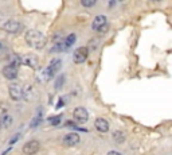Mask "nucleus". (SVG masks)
Instances as JSON below:
<instances>
[{"mask_svg": "<svg viewBox=\"0 0 172 155\" xmlns=\"http://www.w3.org/2000/svg\"><path fill=\"white\" fill-rule=\"evenodd\" d=\"M63 81H64V77L61 76V77L58 78V81H56V89H61V86H62V84H63Z\"/></svg>", "mask_w": 172, "mask_h": 155, "instance_id": "a211bd4d", "label": "nucleus"}, {"mask_svg": "<svg viewBox=\"0 0 172 155\" xmlns=\"http://www.w3.org/2000/svg\"><path fill=\"white\" fill-rule=\"evenodd\" d=\"M94 127L97 128V131L99 132H108L109 131V123L104 119V117H97L94 120Z\"/></svg>", "mask_w": 172, "mask_h": 155, "instance_id": "f8f14e48", "label": "nucleus"}, {"mask_svg": "<svg viewBox=\"0 0 172 155\" xmlns=\"http://www.w3.org/2000/svg\"><path fill=\"white\" fill-rule=\"evenodd\" d=\"M63 144L64 146H67V147H74V146H77V144H79V142H81V138H79V135L78 133H75V132H70V133H66V135L63 136Z\"/></svg>", "mask_w": 172, "mask_h": 155, "instance_id": "6e6552de", "label": "nucleus"}, {"mask_svg": "<svg viewBox=\"0 0 172 155\" xmlns=\"http://www.w3.org/2000/svg\"><path fill=\"white\" fill-rule=\"evenodd\" d=\"M22 63H23V65H27L31 69H38L39 61H38V58L35 57V55L27 54V55H24V57H22Z\"/></svg>", "mask_w": 172, "mask_h": 155, "instance_id": "9b49d317", "label": "nucleus"}, {"mask_svg": "<svg viewBox=\"0 0 172 155\" xmlns=\"http://www.w3.org/2000/svg\"><path fill=\"white\" fill-rule=\"evenodd\" d=\"M24 41L30 47L36 50L43 49L46 46V43H47L46 37L38 30H28L26 33V35H24Z\"/></svg>", "mask_w": 172, "mask_h": 155, "instance_id": "f257e3e1", "label": "nucleus"}, {"mask_svg": "<svg viewBox=\"0 0 172 155\" xmlns=\"http://www.w3.org/2000/svg\"><path fill=\"white\" fill-rule=\"evenodd\" d=\"M0 130H1V123H0Z\"/></svg>", "mask_w": 172, "mask_h": 155, "instance_id": "5701e85b", "label": "nucleus"}, {"mask_svg": "<svg viewBox=\"0 0 172 155\" xmlns=\"http://www.w3.org/2000/svg\"><path fill=\"white\" fill-rule=\"evenodd\" d=\"M73 119H74L75 123H79V124H83L89 120V112L86 111L83 107H77V108L73 111Z\"/></svg>", "mask_w": 172, "mask_h": 155, "instance_id": "20e7f679", "label": "nucleus"}, {"mask_svg": "<svg viewBox=\"0 0 172 155\" xmlns=\"http://www.w3.org/2000/svg\"><path fill=\"white\" fill-rule=\"evenodd\" d=\"M112 138H113V140L116 142V143H124L125 142V135H124V132L122 131H120V130H117V131H114V132L112 133Z\"/></svg>", "mask_w": 172, "mask_h": 155, "instance_id": "2eb2a0df", "label": "nucleus"}, {"mask_svg": "<svg viewBox=\"0 0 172 155\" xmlns=\"http://www.w3.org/2000/svg\"><path fill=\"white\" fill-rule=\"evenodd\" d=\"M96 42L98 43V41H97V39H91V41H90V49L91 50H96L97 46H98V45H96Z\"/></svg>", "mask_w": 172, "mask_h": 155, "instance_id": "6ab92c4d", "label": "nucleus"}, {"mask_svg": "<svg viewBox=\"0 0 172 155\" xmlns=\"http://www.w3.org/2000/svg\"><path fill=\"white\" fill-rule=\"evenodd\" d=\"M23 98L27 101H32L35 98V90L31 85H26L23 88Z\"/></svg>", "mask_w": 172, "mask_h": 155, "instance_id": "ddd939ff", "label": "nucleus"}, {"mask_svg": "<svg viewBox=\"0 0 172 155\" xmlns=\"http://www.w3.org/2000/svg\"><path fill=\"white\" fill-rule=\"evenodd\" d=\"M3 51H4V46L0 43V53H3Z\"/></svg>", "mask_w": 172, "mask_h": 155, "instance_id": "4be33fe9", "label": "nucleus"}, {"mask_svg": "<svg viewBox=\"0 0 172 155\" xmlns=\"http://www.w3.org/2000/svg\"><path fill=\"white\" fill-rule=\"evenodd\" d=\"M1 28L10 34H18L23 30V25L20 22H18V20H8L1 26Z\"/></svg>", "mask_w": 172, "mask_h": 155, "instance_id": "39448f33", "label": "nucleus"}, {"mask_svg": "<svg viewBox=\"0 0 172 155\" xmlns=\"http://www.w3.org/2000/svg\"><path fill=\"white\" fill-rule=\"evenodd\" d=\"M0 123H1V127L7 128V127H10V125L12 124V117H11L10 115H5V116L1 117V121Z\"/></svg>", "mask_w": 172, "mask_h": 155, "instance_id": "dca6fc26", "label": "nucleus"}, {"mask_svg": "<svg viewBox=\"0 0 172 155\" xmlns=\"http://www.w3.org/2000/svg\"><path fill=\"white\" fill-rule=\"evenodd\" d=\"M19 136H20V135H19V133H18V135H16V136H13V138H12V140H11L10 143H11V144H12V143H15V142H16V139H18Z\"/></svg>", "mask_w": 172, "mask_h": 155, "instance_id": "412c9836", "label": "nucleus"}, {"mask_svg": "<svg viewBox=\"0 0 172 155\" xmlns=\"http://www.w3.org/2000/svg\"><path fill=\"white\" fill-rule=\"evenodd\" d=\"M96 0H82L81 1V4H82L83 7H93V6H96Z\"/></svg>", "mask_w": 172, "mask_h": 155, "instance_id": "f3484780", "label": "nucleus"}, {"mask_svg": "<svg viewBox=\"0 0 172 155\" xmlns=\"http://www.w3.org/2000/svg\"><path fill=\"white\" fill-rule=\"evenodd\" d=\"M3 76L5 77L7 80H15L18 77V66L15 65H7L4 69H3Z\"/></svg>", "mask_w": 172, "mask_h": 155, "instance_id": "9d476101", "label": "nucleus"}, {"mask_svg": "<svg viewBox=\"0 0 172 155\" xmlns=\"http://www.w3.org/2000/svg\"><path fill=\"white\" fill-rule=\"evenodd\" d=\"M75 41H77V35H75V34H69V35H67L66 38L63 39V46H64V50L69 49V47H71L75 43Z\"/></svg>", "mask_w": 172, "mask_h": 155, "instance_id": "4468645a", "label": "nucleus"}, {"mask_svg": "<svg viewBox=\"0 0 172 155\" xmlns=\"http://www.w3.org/2000/svg\"><path fill=\"white\" fill-rule=\"evenodd\" d=\"M106 155H122V154H121V152H118V151H109Z\"/></svg>", "mask_w": 172, "mask_h": 155, "instance_id": "aec40b11", "label": "nucleus"}, {"mask_svg": "<svg viewBox=\"0 0 172 155\" xmlns=\"http://www.w3.org/2000/svg\"><path fill=\"white\" fill-rule=\"evenodd\" d=\"M87 57H89V49L85 46H82V47H78V49L74 51V54H73V61H74L75 63H82L87 60Z\"/></svg>", "mask_w": 172, "mask_h": 155, "instance_id": "423d86ee", "label": "nucleus"}, {"mask_svg": "<svg viewBox=\"0 0 172 155\" xmlns=\"http://www.w3.org/2000/svg\"><path fill=\"white\" fill-rule=\"evenodd\" d=\"M61 65H62V61L59 60V58H54V60L50 62V65L43 70V73H42L43 78H44L46 81H47V80H51L56 74V72L61 69Z\"/></svg>", "mask_w": 172, "mask_h": 155, "instance_id": "f03ea898", "label": "nucleus"}, {"mask_svg": "<svg viewBox=\"0 0 172 155\" xmlns=\"http://www.w3.org/2000/svg\"><path fill=\"white\" fill-rule=\"evenodd\" d=\"M91 28L101 34L106 33V31L109 30V25H108L106 16H104V15H97V16L94 18L93 23H91Z\"/></svg>", "mask_w": 172, "mask_h": 155, "instance_id": "7ed1b4c3", "label": "nucleus"}, {"mask_svg": "<svg viewBox=\"0 0 172 155\" xmlns=\"http://www.w3.org/2000/svg\"><path fill=\"white\" fill-rule=\"evenodd\" d=\"M8 93H10V97L15 101H19L20 98H23V88L19 84H11L8 88Z\"/></svg>", "mask_w": 172, "mask_h": 155, "instance_id": "0eeeda50", "label": "nucleus"}, {"mask_svg": "<svg viewBox=\"0 0 172 155\" xmlns=\"http://www.w3.org/2000/svg\"><path fill=\"white\" fill-rule=\"evenodd\" d=\"M40 148V143L38 140H30L27 142L26 144L23 146V152L26 155H34L39 151Z\"/></svg>", "mask_w": 172, "mask_h": 155, "instance_id": "1a4fd4ad", "label": "nucleus"}]
</instances>
